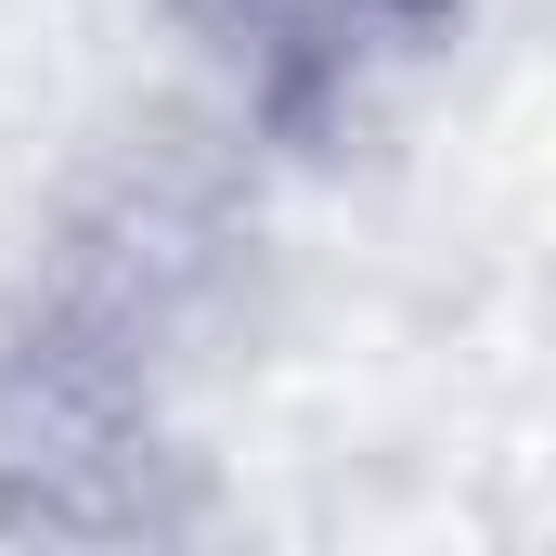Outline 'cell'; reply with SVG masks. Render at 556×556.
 Here are the masks:
<instances>
[{
  "label": "cell",
  "mask_w": 556,
  "mask_h": 556,
  "mask_svg": "<svg viewBox=\"0 0 556 556\" xmlns=\"http://www.w3.org/2000/svg\"><path fill=\"white\" fill-rule=\"evenodd\" d=\"M155 13L285 142H337L389 78H415L427 52L466 26V0H155Z\"/></svg>",
  "instance_id": "obj_2"
},
{
  "label": "cell",
  "mask_w": 556,
  "mask_h": 556,
  "mask_svg": "<svg viewBox=\"0 0 556 556\" xmlns=\"http://www.w3.org/2000/svg\"><path fill=\"white\" fill-rule=\"evenodd\" d=\"M194 220L168 194L91 207L0 285V556H207V453L181 427Z\"/></svg>",
  "instance_id": "obj_1"
}]
</instances>
